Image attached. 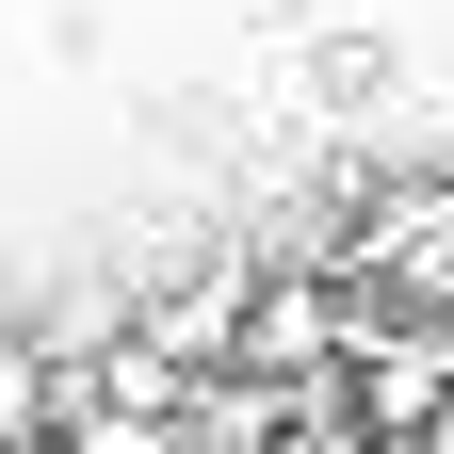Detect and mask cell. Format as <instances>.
Wrapping results in <instances>:
<instances>
[{
  "instance_id": "6da1fadb",
  "label": "cell",
  "mask_w": 454,
  "mask_h": 454,
  "mask_svg": "<svg viewBox=\"0 0 454 454\" xmlns=\"http://www.w3.org/2000/svg\"><path fill=\"white\" fill-rule=\"evenodd\" d=\"M406 454H454V406H438V422H422V438H406Z\"/></svg>"
}]
</instances>
